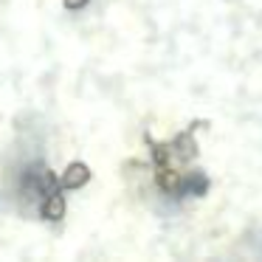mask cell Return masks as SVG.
<instances>
[{
  "mask_svg": "<svg viewBox=\"0 0 262 262\" xmlns=\"http://www.w3.org/2000/svg\"><path fill=\"white\" fill-rule=\"evenodd\" d=\"M40 211H42V217H48V220H59V217H65V200H62V194H59V192L48 194V198L40 203Z\"/></svg>",
  "mask_w": 262,
  "mask_h": 262,
  "instance_id": "obj_1",
  "label": "cell"
},
{
  "mask_svg": "<svg viewBox=\"0 0 262 262\" xmlns=\"http://www.w3.org/2000/svg\"><path fill=\"white\" fill-rule=\"evenodd\" d=\"M85 181H88V169H85L82 164L71 166V169H68V175H65V186H82Z\"/></svg>",
  "mask_w": 262,
  "mask_h": 262,
  "instance_id": "obj_2",
  "label": "cell"
}]
</instances>
